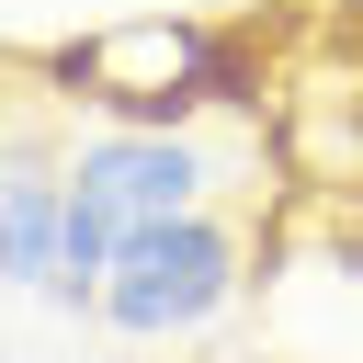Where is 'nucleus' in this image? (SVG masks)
Here are the masks:
<instances>
[{"label":"nucleus","instance_id":"nucleus-1","mask_svg":"<svg viewBox=\"0 0 363 363\" xmlns=\"http://www.w3.org/2000/svg\"><path fill=\"white\" fill-rule=\"evenodd\" d=\"M238 272H250V238H238L216 204L159 216V227H136V238L113 250L102 329H113V340H193V329L238 295Z\"/></svg>","mask_w":363,"mask_h":363},{"label":"nucleus","instance_id":"nucleus-2","mask_svg":"<svg viewBox=\"0 0 363 363\" xmlns=\"http://www.w3.org/2000/svg\"><path fill=\"white\" fill-rule=\"evenodd\" d=\"M204 182H216V159H204L193 136L102 125V136H79V147H68V193H79L91 216H113L125 238H136V227H159V216H193V204H204Z\"/></svg>","mask_w":363,"mask_h":363},{"label":"nucleus","instance_id":"nucleus-3","mask_svg":"<svg viewBox=\"0 0 363 363\" xmlns=\"http://www.w3.org/2000/svg\"><path fill=\"white\" fill-rule=\"evenodd\" d=\"M57 250H68V159L11 147V182H0V295H45Z\"/></svg>","mask_w":363,"mask_h":363},{"label":"nucleus","instance_id":"nucleus-4","mask_svg":"<svg viewBox=\"0 0 363 363\" xmlns=\"http://www.w3.org/2000/svg\"><path fill=\"white\" fill-rule=\"evenodd\" d=\"M0 363H11V329H0Z\"/></svg>","mask_w":363,"mask_h":363},{"label":"nucleus","instance_id":"nucleus-5","mask_svg":"<svg viewBox=\"0 0 363 363\" xmlns=\"http://www.w3.org/2000/svg\"><path fill=\"white\" fill-rule=\"evenodd\" d=\"M0 182H11V147H0Z\"/></svg>","mask_w":363,"mask_h":363}]
</instances>
